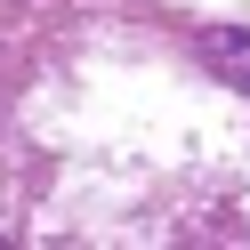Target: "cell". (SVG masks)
<instances>
[{
    "label": "cell",
    "mask_w": 250,
    "mask_h": 250,
    "mask_svg": "<svg viewBox=\"0 0 250 250\" xmlns=\"http://www.w3.org/2000/svg\"><path fill=\"white\" fill-rule=\"evenodd\" d=\"M194 57H202V65H210L226 89H242V97H250V33H226V24H210V33L194 41Z\"/></svg>",
    "instance_id": "1"
}]
</instances>
